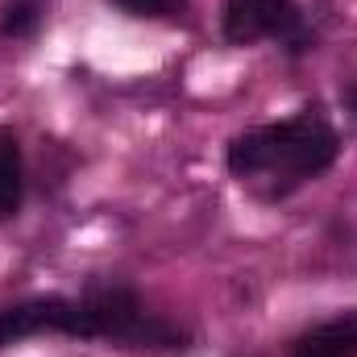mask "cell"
<instances>
[{"mask_svg": "<svg viewBox=\"0 0 357 357\" xmlns=\"http://www.w3.org/2000/svg\"><path fill=\"white\" fill-rule=\"evenodd\" d=\"M337 133L307 108L291 121L241 133L229 146V171L241 183H266V195H282L303 178H316L337 162Z\"/></svg>", "mask_w": 357, "mask_h": 357, "instance_id": "6da1fadb", "label": "cell"}, {"mask_svg": "<svg viewBox=\"0 0 357 357\" xmlns=\"http://www.w3.org/2000/svg\"><path fill=\"white\" fill-rule=\"evenodd\" d=\"M79 303H84L91 337L125 341V345H137V349H150V345L183 349V333H175L171 324H162L154 316H146L137 295L125 291V287H91L88 299H79Z\"/></svg>", "mask_w": 357, "mask_h": 357, "instance_id": "7a4b0ae2", "label": "cell"}, {"mask_svg": "<svg viewBox=\"0 0 357 357\" xmlns=\"http://www.w3.org/2000/svg\"><path fill=\"white\" fill-rule=\"evenodd\" d=\"M38 333L91 337L84 303L59 299V295H42V299H25V303H13V307H0V349L21 341V337H38Z\"/></svg>", "mask_w": 357, "mask_h": 357, "instance_id": "3957f363", "label": "cell"}, {"mask_svg": "<svg viewBox=\"0 0 357 357\" xmlns=\"http://www.w3.org/2000/svg\"><path fill=\"white\" fill-rule=\"evenodd\" d=\"M225 38L233 46H250L258 38L303 42L299 8H295V0H225Z\"/></svg>", "mask_w": 357, "mask_h": 357, "instance_id": "277c9868", "label": "cell"}, {"mask_svg": "<svg viewBox=\"0 0 357 357\" xmlns=\"http://www.w3.org/2000/svg\"><path fill=\"white\" fill-rule=\"evenodd\" d=\"M357 354V316H341L333 324H320L316 333H307L295 357H354Z\"/></svg>", "mask_w": 357, "mask_h": 357, "instance_id": "5b68a950", "label": "cell"}, {"mask_svg": "<svg viewBox=\"0 0 357 357\" xmlns=\"http://www.w3.org/2000/svg\"><path fill=\"white\" fill-rule=\"evenodd\" d=\"M21 191H25L21 146H17V137H13L8 129H0V220L21 208Z\"/></svg>", "mask_w": 357, "mask_h": 357, "instance_id": "8992f818", "label": "cell"}, {"mask_svg": "<svg viewBox=\"0 0 357 357\" xmlns=\"http://www.w3.org/2000/svg\"><path fill=\"white\" fill-rule=\"evenodd\" d=\"M33 25H38V8H33L29 0L8 4V8L0 13V38H21V33H29Z\"/></svg>", "mask_w": 357, "mask_h": 357, "instance_id": "52a82bcc", "label": "cell"}, {"mask_svg": "<svg viewBox=\"0 0 357 357\" xmlns=\"http://www.w3.org/2000/svg\"><path fill=\"white\" fill-rule=\"evenodd\" d=\"M116 8H125L129 17H162V13H171L178 8L183 0H112Z\"/></svg>", "mask_w": 357, "mask_h": 357, "instance_id": "ba28073f", "label": "cell"}, {"mask_svg": "<svg viewBox=\"0 0 357 357\" xmlns=\"http://www.w3.org/2000/svg\"><path fill=\"white\" fill-rule=\"evenodd\" d=\"M345 100H349V108H354V116H357V88L349 91V96H345Z\"/></svg>", "mask_w": 357, "mask_h": 357, "instance_id": "9c48e42d", "label": "cell"}]
</instances>
